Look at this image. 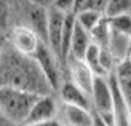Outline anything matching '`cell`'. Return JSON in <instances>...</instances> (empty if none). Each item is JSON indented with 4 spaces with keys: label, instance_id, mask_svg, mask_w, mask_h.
I'll list each match as a JSON object with an SVG mask.
<instances>
[{
    "label": "cell",
    "instance_id": "6da1fadb",
    "mask_svg": "<svg viewBox=\"0 0 131 126\" xmlns=\"http://www.w3.org/2000/svg\"><path fill=\"white\" fill-rule=\"evenodd\" d=\"M26 57L27 56L18 53V56H11V59L0 60V86H9L45 96L44 89L51 87L33 57L32 62H27Z\"/></svg>",
    "mask_w": 131,
    "mask_h": 126
},
{
    "label": "cell",
    "instance_id": "7a4b0ae2",
    "mask_svg": "<svg viewBox=\"0 0 131 126\" xmlns=\"http://www.w3.org/2000/svg\"><path fill=\"white\" fill-rule=\"evenodd\" d=\"M39 95L21 89L0 86V110L14 125H24L35 101Z\"/></svg>",
    "mask_w": 131,
    "mask_h": 126
},
{
    "label": "cell",
    "instance_id": "3957f363",
    "mask_svg": "<svg viewBox=\"0 0 131 126\" xmlns=\"http://www.w3.org/2000/svg\"><path fill=\"white\" fill-rule=\"evenodd\" d=\"M33 60L39 66L42 75L45 77V80L48 81L50 87L53 90L60 89V71H59V63L56 59V54L51 51V48L42 42L39 45L38 51L33 54Z\"/></svg>",
    "mask_w": 131,
    "mask_h": 126
},
{
    "label": "cell",
    "instance_id": "277c9868",
    "mask_svg": "<svg viewBox=\"0 0 131 126\" xmlns=\"http://www.w3.org/2000/svg\"><path fill=\"white\" fill-rule=\"evenodd\" d=\"M92 105L95 108L93 113L96 114H108L113 113L115 108V96H113V89L108 77H96L93 90L91 95Z\"/></svg>",
    "mask_w": 131,
    "mask_h": 126
},
{
    "label": "cell",
    "instance_id": "5b68a950",
    "mask_svg": "<svg viewBox=\"0 0 131 126\" xmlns=\"http://www.w3.org/2000/svg\"><path fill=\"white\" fill-rule=\"evenodd\" d=\"M68 14L48 6V23H47V45L60 59V47H62V33Z\"/></svg>",
    "mask_w": 131,
    "mask_h": 126
},
{
    "label": "cell",
    "instance_id": "8992f818",
    "mask_svg": "<svg viewBox=\"0 0 131 126\" xmlns=\"http://www.w3.org/2000/svg\"><path fill=\"white\" fill-rule=\"evenodd\" d=\"M11 41L15 51L27 57H33V54L38 51L39 45L42 44L41 38L27 26L15 27L11 35Z\"/></svg>",
    "mask_w": 131,
    "mask_h": 126
},
{
    "label": "cell",
    "instance_id": "52a82bcc",
    "mask_svg": "<svg viewBox=\"0 0 131 126\" xmlns=\"http://www.w3.org/2000/svg\"><path fill=\"white\" fill-rule=\"evenodd\" d=\"M57 120L62 126H93L95 113H92L88 108L60 104Z\"/></svg>",
    "mask_w": 131,
    "mask_h": 126
},
{
    "label": "cell",
    "instance_id": "ba28073f",
    "mask_svg": "<svg viewBox=\"0 0 131 126\" xmlns=\"http://www.w3.org/2000/svg\"><path fill=\"white\" fill-rule=\"evenodd\" d=\"M66 63H68L71 81H72L77 87L81 89L84 93H88V95L91 96L96 75L92 72V69L86 65L84 60H79V59H74V57H68Z\"/></svg>",
    "mask_w": 131,
    "mask_h": 126
},
{
    "label": "cell",
    "instance_id": "9c48e42d",
    "mask_svg": "<svg viewBox=\"0 0 131 126\" xmlns=\"http://www.w3.org/2000/svg\"><path fill=\"white\" fill-rule=\"evenodd\" d=\"M57 113H59V105L56 104L53 96H50V95L39 96L35 101L23 126L35 125V123L47 122V120H54V119H57Z\"/></svg>",
    "mask_w": 131,
    "mask_h": 126
},
{
    "label": "cell",
    "instance_id": "30bf717a",
    "mask_svg": "<svg viewBox=\"0 0 131 126\" xmlns=\"http://www.w3.org/2000/svg\"><path fill=\"white\" fill-rule=\"evenodd\" d=\"M107 51L110 53V56L113 57L115 63L124 62L131 57V35L127 33H121L112 29V35L108 39V45Z\"/></svg>",
    "mask_w": 131,
    "mask_h": 126
},
{
    "label": "cell",
    "instance_id": "8fae6325",
    "mask_svg": "<svg viewBox=\"0 0 131 126\" xmlns=\"http://www.w3.org/2000/svg\"><path fill=\"white\" fill-rule=\"evenodd\" d=\"M60 101L62 104H68V105H75V107H81V108H88L91 110L92 99L88 93H84L80 87H77L72 81L63 83L60 89Z\"/></svg>",
    "mask_w": 131,
    "mask_h": 126
},
{
    "label": "cell",
    "instance_id": "7c38bea8",
    "mask_svg": "<svg viewBox=\"0 0 131 126\" xmlns=\"http://www.w3.org/2000/svg\"><path fill=\"white\" fill-rule=\"evenodd\" d=\"M122 98L131 108V57L118 63L112 72Z\"/></svg>",
    "mask_w": 131,
    "mask_h": 126
},
{
    "label": "cell",
    "instance_id": "4fadbf2b",
    "mask_svg": "<svg viewBox=\"0 0 131 126\" xmlns=\"http://www.w3.org/2000/svg\"><path fill=\"white\" fill-rule=\"evenodd\" d=\"M110 83H112V89H113V96H115V126H131V108L125 99L122 98L121 92H119L116 81L113 75L110 74Z\"/></svg>",
    "mask_w": 131,
    "mask_h": 126
},
{
    "label": "cell",
    "instance_id": "5bb4252c",
    "mask_svg": "<svg viewBox=\"0 0 131 126\" xmlns=\"http://www.w3.org/2000/svg\"><path fill=\"white\" fill-rule=\"evenodd\" d=\"M77 20V18H75ZM92 45V38L91 33L86 32L79 23H75V29H74V36H72V42H71V51H69V57L83 60L86 51L89 50Z\"/></svg>",
    "mask_w": 131,
    "mask_h": 126
},
{
    "label": "cell",
    "instance_id": "9a60e30c",
    "mask_svg": "<svg viewBox=\"0 0 131 126\" xmlns=\"http://www.w3.org/2000/svg\"><path fill=\"white\" fill-rule=\"evenodd\" d=\"M101 57H103V48L92 42V45L89 47V50L86 51L83 60L86 62V65L91 68L92 72L96 77H110V74H107V71L103 68Z\"/></svg>",
    "mask_w": 131,
    "mask_h": 126
},
{
    "label": "cell",
    "instance_id": "2e32d148",
    "mask_svg": "<svg viewBox=\"0 0 131 126\" xmlns=\"http://www.w3.org/2000/svg\"><path fill=\"white\" fill-rule=\"evenodd\" d=\"M75 15L74 14H68L63 26V33H62V47H60V59L68 60L69 57V51H71V42L74 36V29H75Z\"/></svg>",
    "mask_w": 131,
    "mask_h": 126
},
{
    "label": "cell",
    "instance_id": "e0dca14e",
    "mask_svg": "<svg viewBox=\"0 0 131 126\" xmlns=\"http://www.w3.org/2000/svg\"><path fill=\"white\" fill-rule=\"evenodd\" d=\"M110 35H112V26H110L108 18H105V17L103 18V21L91 32L92 42L96 44V45H100L101 48H107Z\"/></svg>",
    "mask_w": 131,
    "mask_h": 126
},
{
    "label": "cell",
    "instance_id": "ac0fdd59",
    "mask_svg": "<svg viewBox=\"0 0 131 126\" xmlns=\"http://www.w3.org/2000/svg\"><path fill=\"white\" fill-rule=\"evenodd\" d=\"M131 11V0H108L107 8L104 11V17L112 20L121 15L130 14Z\"/></svg>",
    "mask_w": 131,
    "mask_h": 126
},
{
    "label": "cell",
    "instance_id": "d6986e66",
    "mask_svg": "<svg viewBox=\"0 0 131 126\" xmlns=\"http://www.w3.org/2000/svg\"><path fill=\"white\" fill-rule=\"evenodd\" d=\"M75 18H77V23H79L86 32L91 33L92 30L103 21L104 14L96 12V11H86V12H81V14H79V15H75Z\"/></svg>",
    "mask_w": 131,
    "mask_h": 126
},
{
    "label": "cell",
    "instance_id": "ffe728a7",
    "mask_svg": "<svg viewBox=\"0 0 131 126\" xmlns=\"http://www.w3.org/2000/svg\"><path fill=\"white\" fill-rule=\"evenodd\" d=\"M108 21H110V26H112L113 30L121 32V33L131 35V15L130 14H125V15H121V17H116V18H112Z\"/></svg>",
    "mask_w": 131,
    "mask_h": 126
},
{
    "label": "cell",
    "instance_id": "44dd1931",
    "mask_svg": "<svg viewBox=\"0 0 131 126\" xmlns=\"http://www.w3.org/2000/svg\"><path fill=\"white\" fill-rule=\"evenodd\" d=\"M74 5H75V0H53L51 2V6L65 14H74Z\"/></svg>",
    "mask_w": 131,
    "mask_h": 126
},
{
    "label": "cell",
    "instance_id": "7402d4cb",
    "mask_svg": "<svg viewBox=\"0 0 131 126\" xmlns=\"http://www.w3.org/2000/svg\"><path fill=\"white\" fill-rule=\"evenodd\" d=\"M86 11H92L91 9V0H75L74 5V15H79Z\"/></svg>",
    "mask_w": 131,
    "mask_h": 126
},
{
    "label": "cell",
    "instance_id": "603a6c76",
    "mask_svg": "<svg viewBox=\"0 0 131 126\" xmlns=\"http://www.w3.org/2000/svg\"><path fill=\"white\" fill-rule=\"evenodd\" d=\"M107 3H108V0H91V9L104 14L105 8H107Z\"/></svg>",
    "mask_w": 131,
    "mask_h": 126
},
{
    "label": "cell",
    "instance_id": "cb8c5ba5",
    "mask_svg": "<svg viewBox=\"0 0 131 126\" xmlns=\"http://www.w3.org/2000/svg\"><path fill=\"white\" fill-rule=\"evenodd\" d=\"M8 21V8L6 5L0 0V27H5Z\"/></svg>",
    "mask_w": 131,
    "mask_h": 126
},
{
    "label": "cell",
    "instance_id": "d4e9b609",
    "mask_svg": "<svg viewBox=\"0 0 131 126\" xmlns=\"http://www.w3.org/2000/svg\"><path fill=\"white\" fill-rule=\"evenodd\" d=\"M29 126H62L59 123L57 119L54 120H47V122H41V123H35V125H29Z\"/></svg>",
    "mask_w": 131,
    "mask_h": 126
},
{
    "label": "cell",
    "instance_id": "484cf974",
    "mask_svg": "<svg viewBox=\"0 0 131 126\" xmlns=\"http://www.w3.org/2000/svg\"><path fill=\"white\" fill-rule=\"evenodd\" d=\"M93 126H108L104 123V120L98 116V114H95V120H93Z\"/></svg>",
    "mask_w": 131,
    "mask_h": 126
},
{
    "label": "cell",
    "instance_id": "4316f807",
    "mask_svg": "<svg viewBox=\"0 0 131 126\" xmlns=\"http://www.w3.org/2000/svg\"><path fill=\"white\" fill-rule=\"evenodd\" d=\"M8 123H11V122L5 117V114L2 113V110H0V126H6Z\"/></svg>",
    "mask_w": 131,
    "mask_h": 126
},
{
    "label": "cell",
    "instance_id": "83f0119b",
    "mask_svg": "<svg viewBox=\"0 0 131 126\" xmlns=\"http://www.w3.org/2000/svg\"><path fill=\"white\" fill-rule=\"evenodd\" d=\"M2 50H3V41L0 38V57H2Z\"/></svg>",
    "mask_w": 131,
    "mask_h": 126
},
{
    "label": "cell",
    "instance_id": "f1b7e54d",
    "mask_svg": "<svg viewBox=\"0 0 131 126\" xmlns=\"http://www.w3.org/2000/svg\"><path fill=\"white\" fill-rule=\"evenodd\" d=\"M51 2H53V0H51Z\"/></svg>",
    "mask_w": 131,
    "mask_h": 126
}]
</instances>
